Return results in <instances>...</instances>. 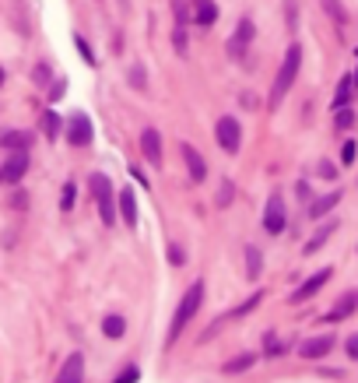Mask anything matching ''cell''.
<instances>
[{"instance_id": "obj_33", "label": "cell", "mask_w": 358, "mask_h": 383, "mask_svg": "<svg viewBox=\"0 0 358 383\" xmlns=\"http://www.w3.org/2000/svg\"><path fill=\"white\" fill-rule=\"evenodd\" d=\"M130 84H134V88H144V84H147V74H144V67H130Z\"/></svg>"}, {"instance_id": "obj_9", "label": "cell", "mask_w": 358, "mask_h": 383, "mask_svg": "<svg viewBox=\"0 0 358 383\" xmlns=\"http://www.w3.org/2000/svg\"><path fill=\"white\" fill-rule=\"evenodd\" d=\"M334 345H337L334 334H316V338H306L302 345H298V356H302V359H323Z\"/></svg>"}, {"instance_id": "obj_38", "label": "cell", "mask_w": 358, "mask_h": 383, "mask_svg": "<svg viewBox=\"0 0 358 383\" xmlns=\"http://www.w3.org/2000/svg\"><path fill=\"white\" fill-rule=\"evenodd\" d=\"M130 176H134V180H141V187H152V183H147V176L141 172V165H130Z\"/></svg>"}, {"instance_id": "obj_14", "label": "cell", "mask_w": 358, "mask_h": 383, "mask_svg": "<svg viewBox=\"0 0 358 383\" xmlns=\"http://www.w3.org/2000/svg\"><path fill=\"white\" fill-rule=\"evenodd\" d=\"M190 21L207 28V25H215L218 21V4L215 0H190Z\"/></svg>"}, {"instance_id": "obj_24", "label": "cell", "mask_w": 358, "mask_h": 383, "mask_svg": "<svg viewBox=\"0 0 358 383\" xmlns=\"http://www.w3.org/2000/svg\"><path fill=\"white\" fill-rule=\"evenodd\" d=\"M260 303H263V292H253V296H250L246 303H239V306H235L232 313H225V316H228V320H239V316H246V313H253V310H256Z\"/></svg>"}, {"instance_id": "obj_36", "label": "cell", "mask_w": 358, "mask_h": 383, "mask_svg": "<svg viewBox=\"0 0 358 383\" xmlns=\"http://www.w3.org/2000/svg\"><path fill=\"white\" fill-rule=\"evenodd\" d=\"M169 260H172V264H183V260H187L183 246H169Z\"/></svg>"}, {"instance_id": "obj_8", "label": "cell", "mask_w": 358, "mask_h": 383, "mask_svg": "<svg viewBox=\"0 0 358 383\" xmlns=\"http://www.w3.org/2000/svg\"><path fill=\"white\" fill-rule=\"evenodd\" d=\"M141 155H144L147 165H162V134L155 127L141 130Z\"/></svg>"}, {"instance_id": "obj_28", "label": "cell", "mask_w": 358, "mask_h": 383, "mask_svg": "<svg viewBox=\"0 0 358 383\" xmlns=\"http://www.w3.org/2000/svg\"><path fill=\"white\" fill-rule=\"evenodd\" d=\"M334 124H337L341 130H351V127H355V109H348V106H344V109H334Z\"/></svg>"}, {"instance_id": "obj_37", "label": "cell", "mask_w": 358, "mask_h": 383, "mask_svg": "<svg viewBox=\"0 0 358 383\" xmlns=\"http://www.w3.org/2000/svg\"><path fill=\"white\" fill-rule=\"evenodd\" d=\"M320 176H326V180H334V176H337V169H334L331 162H320Z\"/></svg>"}, {"instance_id": "obj_29", "label": "cell", "mask_w": 358, "mask_h": 383, "mask_svg": "<svg viewBox=\"0 0 358 383\" xmlns=\"http://www.w3.org/2000/svg\"><path fill=\"white\" fill-rule=\"evenodd\" d=\"M74 200H77V187H74V183H64V194H60V208H64V211H74Z\"/></svg>"}, {"instance_id": "obj_5", "label": "cell", "mask_w": 358, "mask_h": 383, "mask_svg": "<svg viewBox=\"0 0 358 383\" xmlns=\"http://www.w3.org/2000/svg\"><path fill=\"white\" fill-rule=\"evenodd\" d=\"M253 36H256L253 18H239L235 32H232V39H228V56H232V60H243L246 49H250V43H253Z\"/></svg>"}, {"instance_id": "obj_30", "label": "cell", "mask_w": 358, "mask_h": 383, "mask_svg": "<svg viewBox=\"0 0 358 383\" xmlns=\"http://www.w3.org/2000/svg\"><path fill=\"white\" fill-rule=\"evenodd\" d=\"M323 11L331 14L334 21H344V8H341V0H323Z\"/></svg>"}, {"instance_id": "obj_34", "label": "cell", "mask_w": 358, "mask_h": 383, "mask_svg": "<svg viewBox=\"0 0 358 383\" xmlns=\"http://www.w3.org/2000/svg\"><path fill=\"white\" fill-rule=\"evenodd\" d=\"M232 197H235V187H232V183H228V180H225V187H222V190H218V204H222V208H225V204H228V200H232Z\"/></svg>"}, {"instance_id": "obj_16", "label": "cell", "mask_w": 358, "mask_h": 383, "mask_svg": "<svg viewBox=\"0 0 358 383\" xmlns=\"http://www.w3.org/2000/svg\"><path fill=\"white\" fill-rule=\"evenodd\" d=\"M355 310H358V292L351 288V292H344V296H341V303H337L331 313L323 316V323H337V320H348Z\"/></svg>"}, {"instance_id": "obj_17", "label": "cell", "mask_w": 358, "mask_h": 383, "mask_svg": "<svg viewBox=\"0 0 358 383\" xmlns=\"http://www.w3.org/2000/svg\"><path fill=\"white\" fill-rule=\"evenodd\" d=\"M0 148H8V152H28V148H32V134H25V130H4V134H0Z\"/></svg>"}, {"instance_id": "obj_32", "label": "cell", "mask_w": 358, "mask_h": 383, "mask_svg": "<svg viewBox=\"0 0 358 383\" xmlns=\"http://www.w3.org/2000/svg\"><path fill=\"white\" fill-rule=\"evenodd\" d=\"M355 159H358V144H355V141H344V148H341V162H344V165H351Z\"/></svg>"}, {"instance_id": "obj_3", "label": "cell", "mask_w": 358, "mask_h": 383, "mask_svg": "<svg viewBox=\"0 0 358 383\" xmlns=\"http://www.w3.org/2000/svg\"><path fill=\"white\" fill-rule=\"evenodd\" d=\"M88 187H92V197H95V204H99V218L106 222V225H112L116 222V208H112V180L106 172H95L92 180H88Z\"/></svg>"}, {"instance_id": "obj_2", "label": "cell", "mask_w": 358, "mask_h": 383, "mask_svg": "<svg viewBox=\"0 0 358 383\" xmlns=\"http://www.w3.org/2000/svg\"><path fill=\"white\" fill-rule=\"evenodd\" d=\"M298 67H302V46L291 43L288 53H285V60H281V71H278V78H274V88H271V106H278V102L288 95V88H291L295 78H298Z\"/></svg>"}, {"instance_id": "obj_41", "label": "cell", "mask_w": 358, "mask_h": 383, "mask_svg": "<svg viewBox=\"0 0 358 383\" xmlns=\"http://www.w3.org/2000/svg\"><path fill=\"white\" fill-rule=\"evenodd\" d=\"M8 81V74H4V67H0V84H4Z\"/></svg>"}, {"instance_id": "obj_23", "label": "cell", "mask_w": 358, "mask_h": 383, "mask_svg": "<svg viewBox=\"0 0 358 383\" xmlns=\"http://www.w3.org/2000/svg\"><path fill=\"white\" fill-rule=\"evenodd\" d=\"M102 334L106 338H123L127 334V320L123 316H106L102 320Z\"/></svg>"}, {"instance_id": "obj_13", "label": "cell", "mask_w": 358, "mask_h": 383, "mask_svg": "<svg viewBox=\"0 0 358 383\" xmlns=\"http://www.w3.org/2000/svg\"><path fill=\"white\" fill-rule=\"evenodd\" d=\"M56 383H84V356L81 351H71L67 356V362L56 373Z\"/></svg>"}, {"instance_id": "obj_4", "label": "cell", "mask_w": 358, "mask_h": 383, "mask_svg": "<svg viewBox=\"0 0 358 383\" xmlns=\"http://www.w3.org/2000/svg\"><path fill=\"white\" fill-rule=\"evenodd\" d=\"M215 141H218V148L225 155H235L239 148H243V127H239L235 116H222V120L215 124Z\"/></svg>"}, {"instance_id": "obj_1", "label": "cell", "mask_w": 358, "mask_h": 383, "mask_svg": "<svg viewBox=\"0 0 358 383\" xmlns=\"http://www.w3.org/2000/svg\"><path fill=\"white\" fill-rule=\"evenodd\" d=\"M204 306V281L197 278L187 292H183V299H179V306H176V316H172V327H169V338H165V345H172L179 334L187 331V323L197 316V310Z\"/></svg>"}, {"instance_id": "obj_7", "label": "cell", "mask_w": 358, "mask_h": 383, "mask_svg": "<svg viewBox=\"0 0 358 383\" xmlns=\"http://www.w3.org/2000/svg\"><path fill=\"white\" fill-rule=\"evenodd\" d=\"M285 225H288V218H285V200H281V194H271V200H267V211H263V229L271 232V235H281Z\"/></svg>"}, {"instance_id": "obj_25", "label": "cell", "mask_w": 358, "mask_h": 383, "mask_svg": "<svg viewBox=\"0 0 358 383\" xmlns=\"http://www.w3.org/2000/svg\"><path fill=\"white\" fill-rule=\"evenodd\" d=\"M260 271H263V253L256 246H246V275L260 278Z\"/></svg>"}, {"instance_id": "obj_39", "label": "cell", "mask_w": 358, "mask_h": 383, "mask_svg": "<svg viewBox=\"0 0 358 383\" xmlns=\"http://www.w3.org/2000/svg\"><path fill=\"white\" fill-rule=\"evenodd\" d=\"M64 88H67V81H56V84H53V92H49V99L56 102L60 95H64Z\"/></svg>"}, {"instance_id": "obj_42", "label": "cell", "mask_w": 358, "mask_h": 383, "mask_svg": "<svg viewBox=\"0 0 358 383\" xmlns=\"http://www.w3.org/2000/svg\"><path fill=\"white\" fill-rule=\"evenodd\" d=\"M355 84H358V71H355Z\"/></svg>"}, {"instance_id": "obj_20", "label": "cell", "mask_w": 358, "mask_h": 383, "mask_svg": "<svg viewBox=\"0 0 358 383\" xmlns=\"http://www.w3.org/2000/svg\"><path fill=\"white\" fill-rule=\"evenodd\" d=\"M341 204V190H334V194H323V197H316L313 204H309V218H323L326 211H334Z\"/></svg>"}, {"instance_id": "obj_40", "label": "cell", "mask_w": 358, "mask_h": 383, "mask_svg": "<svg viewBox=\"0 0 358 383\" xmlns=\"http://www.w3.org/2000/svg\"><path fill=\"white\" fill-rule=\"evenodd\" d=\"M36 81H49V67H46V64L36 67Z\"/></svg>"}, {"instance_id": "obj_26", "label": "cell", "mask_w": 358, "mask_h": 383, "mask_svg": "<svg viewBox=\"0 0 358 383\" xmlns=\"http://www.w3.org/2000/svg\"><path fill=\"white\" fill-rule=\"evenodd\" d=\"M285 351H288V345H285V341H278V334H267V338H263V356L278 359V356H285Z\"/></svg>"}, {"instance_id": "obj_6", "label": "cell", "mask_w": 358, "mask_h": 383, "mask_svg": "<svg viewBox=\"0 0 358 383\" xmlns=\"http://www.w3.org/2000/svg\"><path fill=\"white\" fill-rule=\"evenodd\" d=\"M67 144H71V148H84V144L88 141H92V120H88V116L84 113H74L71 116V120H67Z\"/></svg>"}, {"instance_id": "obj_21", "label": "cell", "mask_w": 358, "mask_h": 383, "mask_svg": "<svg viewBox=\"0 0 358 383\" xmlns=\"http://www.w3.org/2000/svg\"><path fill=\"white\" fill-rule=\"evenodd\" d=\"M351 95H355V78H351V74H344V78H341V84H337V92H334V109L351 106Z\"/></svg>"}, {"instance_id": "obj_12", "label": "cell", "mask_w": 358, "mask_h": 383, "mask_svg": "<svg viewBox=\"0 0 358 383\" xmlns=\"http://www.w3.org/2000/svg\"><path fill=\"white\" fill-rule=\"evenodd\" d=\"M179 152H183V162H187V169H190V180L193 183H204L207 180V162H204V155L193 148V144H179Z\"/></svg>"}, {"instance_id": "obj_11", "label": "cell", "mask_w": 358, "mask_h": 383, "mask_svg": "<svg viewBox=\"0 0 358 383\" xmlns=\"http://www.w3.org/2000/svg\"><path fill=\"white\" fill-rule=\"evenodd\" d=\"M326 281H331V268H323V271H316L313 278H306L302 285H298V288L291 292V303H306V299H313Z\"/></svg>"}, {"instance_id": "obj_22", "label": "cell", "mask_w": 358, "mask_h": 383, "mask_svg": "<svg viewBox=\"0 0 358 383\" xmlns=\"http://www.w3.org/2000/svg\"><path fill=\"white\" fill-rule=\"evenodd\" d=\"M334 232H337V222H326L323 229H316V235H313V240H309V243L302 246V253H316V250H320V246H323L326 240H331Z\"/></svg>"}, {"instance_id": "obj_35", "label": "cell", "mask_w": 358, "mask_h": 383, "mask_svg": "<svg viewBox=\"0 0 358 383\" xmlns=\"http://www.w3.org/2000/svg\"><path fill=\"white\" fill-rule=\"evenodd\" d=\"M344 348H348V356H351V359L358 362V334H351V338L344 341Z\"/></svg>"}, {"instance_id": "obj_27", "label": "cell", "mask_w": 358, "mask_h": 383, "mask_svg": "<svg viewBox=\"0 0 358 383\" xmlns=\"http://www.w3.org/2000/svg\"><path fill=\"white\" fill-rule=\"evenodd\" d=\"M74 46H77V53L84 56V64H88V67H95V64H99V56H95V49H92V46H88V39H84V36H74Z\"/></svg>"}, {"instance_id": "obj_19", "label": "cell", "mask_w": 358, "mask_h": 383, "mask_svg": "<svg viewBox=\"0 0 358 383\" xmlns=\"http://www.w3.org/2000/svg\"><path fill=\"white\" fill-rule=\"evenodd\" d=\"M256 351H243V356H235V359H228L222 369H225V376H239V373H246V369H253L256 366Z\"/></svg>"}, {"instance_id": "obj_15", "label": "cell", "mask_w": 358, "mask_h": 383, "mask_svg": "<svg viewBox=\"0 0 358 383\" xmlns=\"http://www.w3.org/2000/svg\"><path fill=\"white\" fill-rule=\"evenodd\" d=\"M119 218H123V225L127 229H137V197H134V190L130 187H123L119 190Z\"/></svg>"}, {"instance_id": "obj_10", "label": "cell", "mask_w": 358, "mask_h": 383, "mask_svg": "<svg viewBox=\"0 0 358 383\" xmlns=\"http://www.w3.org/2000/svg\"><path fill=\"white\" fill-rule=\"evenodd\" d=\"M28 172V152H11V159L0 165V180L4 183H21Z\"/></svg>"}, {"instance_id": "obj_43", "label": "cell", "mask_w": 358, "mask_h": 383, "mask_svg": "<svg viewBox=\"0 0 358 383\" xmlns=\"http://www.w3.org/2000/svg\"><path fill=\"white\" fill-rule=\"evenodd\" d=\"M0 183H4V180H0Z\"/></svg>"}, {"instance_id": "obj_18", "label": "cell", "mask_w": 358, "mask_h": 383, "mask_svg": "<svg viewBox=\"0 0 358 383\" xmlns=\"http://www.w3.org/2000/svg\"><path fill=\"white\" fill-rule=\"evenodd\" d=\"M39 127H43V134H46V141H56L60 134H64V116H60V113H53V109H46L43 113V120H39Z\"/></svg>"}, {"instance_id": "obj_31", "label": "cell", "mask_w": 358, "mask_h": 383, "mask_svg": "<svg viewBox=\"0 0 358 383\" xmlns=\"http://www.w3.org/2000/svg\"><path fill=\"white\" fill-rule=\"evenodd\" d=\"M137 380H141V366H127L112 383H137Z\"/></svg>"}]
</instances>
